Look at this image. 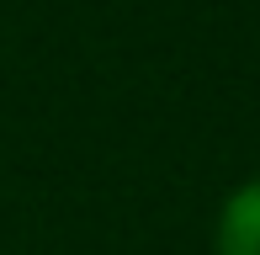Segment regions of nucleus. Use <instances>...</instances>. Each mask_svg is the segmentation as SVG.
<instances>
[{"label":"nucleus","mask_w":260,"mask_h":255,"mask_svg":"<svg viewBox=\"0 0 260 255\" xmlns=\"http://www.w3.org/2000/svg\"><path fill=\"white\" fill-rule=\"evenodd\" d=\"M218 255H260V181L229 192L218 213Z\"/></svg>","instance_id":"1"}]
</instances>
